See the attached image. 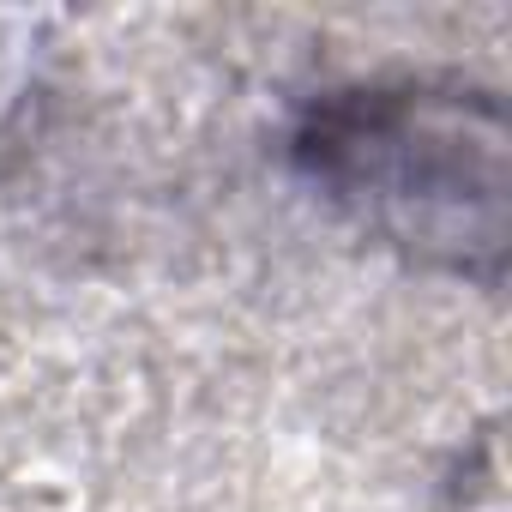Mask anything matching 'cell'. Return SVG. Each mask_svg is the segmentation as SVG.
<instances>
[{"mask_svg":"<svg viewBox=\"0 0 512 512\" xmlns=\"http://www.w3.org/2000/svg\"><path fill=\"white\" fill-rule=\"evenodd\" d=\"M314 181L386 241L464 266L500 247V127L464 91H350L302 133Z\"/></svg>","mask_w":512,"mask_h":512,"instance_id":"1","label":"cell"}]
</instances>
